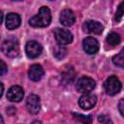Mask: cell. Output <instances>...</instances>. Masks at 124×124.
<instances>
[{"instance_id": "obj_1", "label": "cell", "mask_w": 124, "mask_h": 124, "mask_svg": "<svg viewBox=\"0 0 124 124\" xmlns=\"http://www.w3.org/2000/svg\"><path fill=\"white\" fill-rule=\"evenodd\" d=\"M51 21V14L48 7L43 6L39 13L29 19V24L33 27H46Z\"/></svg>"}, {"instance_id": "obj_2", "label": "cell", "mask_w": 124, "mask_h": 124, "mask_svg": "<svg viewBox=\"0 0 124 124\" xmlns=\"http://www.w3.org/2000/svg\"><path fill=\"white\" fill-rule=\"evenodd\" d=\"M2 52L10 58H15L19 54V45L15 37H10L2 42L1 45Z\"/></svg>"}, {"instance_id": "obj_3", "label": "cell", "mask_w": 124, "mask_h": 124, "mask_svg": "<svg viewBox=\"0 0 124 124\" xmlns=\"http://www.w3.org/2000/svg\"><path fill=\"white\" fill-rule=\"evenodd\" d=\"M122 84L119 80V78L115 76H110L108 77L106 81L104 82V89L108 95L113 96L116 95L120 90H121Z\"/></svg>"}, {"instance_id": "obj_4", "label": "cell", "mask_w": 124, "mask_h": 124, "mask_svg": "<svg viewBox=\"0 0 124 124\" xmlns=\"http://www.w3.org/2000/svg\"><path fill=\"white\" fill-rule=\"evenodd\" d=\"M96 86V82L93 78L89 77H82L80 78L76 85L77 90L79 93H90Z\"/></svg>"}, {"instance_id": "obj_5", "label": "cell", "mask_w": 124, "mask_h": 124, "mask_svg": "<svg viewBox=\"0 0 124 124\" xmlns=\"http://www.w3.org/2000/svg\"><path fill=\"white\" fill-rule=\"evenodd\" d=\"M54 38L57 44L60 46L69 45L73 42V39H74L73 34L69 30L63 29V28H56L54 30Z\"/></svg>"}, {"instance_id": "obj_6", "label": "cell", "mask_w": 124, "mask_h": 124, "mask_svg": "<svg viewBox=\"0 0 124 124\" xmlns=\"http://www.w3.org/2000/svg\"><path fill=\"white\" fill-rule=\"evenodd\" d=\"M96 102H97V97L91 93H84L78 99V105L84 110H88L92 108L96 105Z\"/></svg>"}, {"instance_id": "obj_7", "label": "cell", "mask_w": 124, "mask_h": 124, "mask_svg": "<svg viewBox=\"0 0 124 124\" xmlns=\"http://www.w3.org/2000/svg\"><path fill=\"white\" fill-rule=\"evenodd\" d=\"M26 108L31 114H37L41 110L40 98L36 94H30L26 99Z\"/></svg>"}, {"instance_id": "obj_8", "label": "cell", "mask_w": 124, "mask_h": 124, "mask_svg": "<svg viewBox=\"0 0 124 124\" xmlns=\"http://www.w3.org/2000/svg\"><path fill=\"white\" fill-rule=\"evenodd\" d=\"M43 51L42 46L36 41H28L25 46V52L29 58H36L41 55Z\"/></svg>"}, {"instance_id": "obj_9", "label": "cell", "mask_w": 124, "mask_h": 124, "mask_svg": "<svg viewBox=\"0 0 124 124\" xmlns=\"http://www.w3.org/2000/svg\"><path fill=\"white\" fill-rule=\"evenodd\" d=\"M83 30H84L85 33H88V34H96V35H99V34H101L103 32L104 26L99 21H96V20H87L83 24Z\"/></svg>"}, {"instance_id": "obj_10", "label": "cell", "mask_w": 124, "mask_h": 124, "mask_svg": "<svg viewBox=\"0 0 124 124\" xmlns=\"http://www.w3.org/2000/svg\"><path fill=\"white\" fill-rule=\"evenodd\" d=\"M24 91L19 85H13L7 92V99L11 102H20L23 99Z\"/></svg>"}, {"instance_id": "obj_11", "label": "cell", "mask_w": 124, "mask_h": 124, "mask_svg": "<svg viewBox=\"0 0 124 124\" xmlns=\"http://www.w3.org/2000/svg\"><path fill=\"white\" fill-rule=\"evenodd\" d=\"M82 46L87 54H95L99 50V43L93 37H86L82 41Z\"/></svg>"}, {"instance_id": "obj_12", "label": "cell", "mask_w": 124, "mask_h": 124, "mask_svg": "<svg viewBox=\"0 0 124 124\" xmlns=\"http://www.w3.org/2000/svg\"><path fill=\"white\" fill-rule=\"evenodd\" d=\"M60 22L62 23V25L68 27V26H72L75 23L76 17H75V14L73 13L72 10L70 9H64L61 14H60Z\"/></svg>"}, {"instance_id": "obj_13", "label": "cell", "mask_w": 124, "mask_h": 124, "mask_svg": "<svg viewBox=\"0 0 124 124\" xmlns=\"http://www.w3.org/2000/svg\"><path fill=\"white\" fill-rule=\"evenodd\" d=\"M21 22V18L19 16V15L16 14V13H10L6 16V27L9 30H14L16 28H17L20 25Z\"/></svg>"}, {"instance_id": "obj_14", "label": "cell", "mask_w": 124, "mask_h": 124, "mask_svg": "<svg viewBox=\"0 0 124 124\" xmlns=\"http://www.w3.org/2000/svg\"><path fill=\"white\" fill-rule=\"evenodd\" d=\"M45 72H44V69L41 65L39 64H34L32 65L30 68H29V71H28V77L31 80L33 81H39L43 76H44Z\"/></svg>"}, {"instance_id": "obj_15", "label": "cell", "mask_w": 124, "mask_h": 124, "mask_svg": "<svg viewBox=\"0 0 124 124\" xmlns=\"http://www.w3.org/2000/svg\"><path fill=\"white\" fill-rule=\"evenodd\" d=\"M120 41H121V38H120L119 34H117V33H115V32L109 33V34L108 35V37H107V40H106L107 44H108V46H115L119 45Z\"/></svg>"}, {"instance_id": "obj_16", "label": "cell", "mask_w": 124, "mask_h": 124, "mask_svg": "<svg viewBox=\"0 0 124 124\" xmlns=\"http://www.w3.org/2000/svg\"><path fill=\"white\" fill-rule=\"evenodd\" d=\"M112 62L114 65L120 68H124V47L112 57Z\"/></svg>"}, {"instance_id": "obj_17", "label": "cell", "mask_w": 124, "mask_h": 124, "mask_svg": "<svg viewBox=\"0 0 124 124\" xmlns=\"http://www.w3.org/2000/svg\"><path fill=\"white\" fill-rule=\"evenodd\" d=\"M72 115L76 120H78L79 122H82V123H91L92 122L91 115H83V114L76 113V112H72Z\"/></svg>"}, {"instance_id": "obj_18", "label": "cell", "mask_w": 124, "mask_h": 124, "mask_svg": "<svg viewBox=\"0 0 124 124\" xmlns=\"http://www.w3.org/2000/svg\"><path fill=\"white\" fill-rule=\"evenodd\" d=\"M57 59H62L66 55V49L63 46H57L54 49V54H53Z\"/></svg>"}, {"instance_id": "obj_19", "label": "cell", "mask_w": 124, "mask_h": 124, "mask_svg": "<svg viewBox=\"0 0 124 124\" xmlns=\"http://www.w3.org/2000/svg\"><path fill=\"white\" fill-rule=\"evenodd\" d=\"M124 16V2H122L121 4H119V6L117 7V10H116V13H115V20L116 21H119L122 16Z\"/></svg>"}, {"instance_id": "obj_20", "label": "cell", "mask_w": 124, "mask_h": 124, "mask_svg": "<svg viewBox=\"0 0 124 124\" xmlns=\"http://www.w3.org/2000/svg\"><path fill=\"white\" fill-rule=\"evenodd\" d=\"M98 120L101 122V123H112V121L109 119V117L106 116V115H99L98 117Z\"/></svg>"}, {"instance_id": "obj_21", "label": "cell", "mask_w": 124, "mask_h": 124, "mask_svg": "<svg viewBox=\"0 0 124 124\" xmlns=\"http://www.w3.org/2000/svg\"><path fill=\"white\" fill-rule=\"evenodd\" d=\"M118 109L122 116H124V99H121L118 103Z\"/></svg>"}, {"instance_id": "obj_22", "label": "cell", "mask_w": 124, "mask_h": 124, "mask_svg": "<svg viewBox=\"0 0 124 124\" xmlns=\"http://www.w3.org/2000/svg\"><path fill=\"white\" fill-rule=\"evenodd\" d=\"M0 64H1V71H0V75H1V76H4V75H5V73L7 72L8 68H7V66H6V64H5V62H4L3 60H1V61H0Z\"/></svg>"}, {"instance_id": "obj_23", "label": "cell", "mask_w": 124, "mask_h": 124, "mask_svg": "<svg viewBox=\"0 0 124 124\" xmlns=\"http://www.w3.org/2000/svg\"><path fill=\"white\" fill-rule=\"evenodd\" d=\"M0 86H1V93H0V97H2V95H3V93H4V85H3V83H2V82L0 83Z\"/></svg>"}, {"instance_id": "obj_24", "label": "cell", "mask_w": 124, "mask_h": 124, "mask_svg": "<svg viewBox=\"0 0 124 124\" xmlns=\"http://www.w3.org/2000/svg\"><path fill=\"white\" fill-rule=\"evenodd\" d=\"M12 1H22V0H12Z\"/></svg>"}, {"instance_id": "obj_25", "label": "cell", "mask_w": 124, "mask_h": 124, "mask_svg": "<svg viewBox=\"0 0 124 124\" xmlns=\"http://www.w3.org/2000/svg\"><path fill=\"white\" fill-rule=\"evenodd\" d=\"M50 1H53V0H50Z\"/></svg>"}]
</instances>
